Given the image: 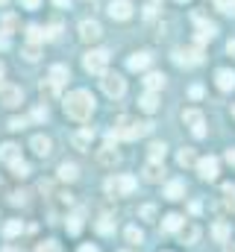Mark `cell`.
<instances>
[{
  "mask_svg": "<svg viewBox=\"0 0 235 252\" xmlns=\"http://www.w3.org/2000/svg\"><path fill=\"white\" fill-rule=\"evenodd\" d=\"M21 3H24V9H39L41 0H21Z\"/></svg>",
  "mask_w": 235,
  "mask_h": 252,
  "instance_id": "obj_47",
  "label": "cell"
},
{
  "mask_svg": "<svg viewBox=\"0 0 235 252\" xmlns=\"http://www.w3.org/2000/svg\"><path fill=\"white\" fill-rule=\"evenodd\" d=\"M194 24H197V41H200V44H203V41H212V38H215V32H218V27H215V24L203 21L200 15H194Z\"/></svg>",
  "mask_w": 235,
  "mask_h": 252,
  "instance_id": "obj_11",
  "label": "cell"
},
{
  "mask_svg": "<svg viewBox=\"0 0 235 252\" xmlns=\"http://www.w3.org/2000/svg\"><path fill=\"white\" fill-rule=\"evenodd\" d=\"M182 223H185V220H182L179 214H168V217L162 220V232H179Z\"/></svg>",
  "mask_w": 235,
  "mask_h": 252,
  "instance_id": "obj_28",
  "label": "cell"
},
{
  "mask_svg": "<svg viewBox=\"0 0 235 252\" xmlns=\"http://www.w3.org/2000/svg\"><path fill=\"white\" fill-rule=\"evenodd\" d=\"M24 126H27L24 118H12V121H9V129H24Z\"/></svg>",
  "mask_w": 235,
  "mask_h": 252,
  "instance_id": "obj_44",
  "label": "cell"
},
{
  "mask_svg": "<svg viewBox=\"0 0 235 252\" xmlns=\"http://www.w3.org/2000/svg\"><path fill=\"white\" fill-rule=\"evenodd\" d=\"M224 193H227V199L230 202H235V185L230 182V185H224Z\"/></svg>",
  "mask_w": 235,
  "mask_h": 252,
  "instance_id": "obj_45",
  "label": "cell"
},
{
  "mask_svg": "<svg viewBox=\"0 0 235 252\" xmlns=\"http://www.w3.org/2000/svg\"><path fill=\"white\" fill-rule=\"evenodd\" d=\"M106 64H109V53H106L103 47H97V50H88V53L82 56V67H85L88 73H97V76H103V73H106Z\"/></svg>",
  "mask_w": 235,
  "mask_h": 252,
  "instance_id": "obj_3",
  "label": "cell"
},
{
  "mask_svg": "<svg viewBox=\"0 0 235 252\" xmlns=\"http://www.w3.org/2000/svg\"><path fill=\"white\" fill-rule=\"evenodd\" d=\"M3 30H6V32L18 30V18H15V15H6V18H3Z\"/></svg>",
  "mask_w": 235,
  "mask_h": 252,
  "instance_id": "obj_39",
  "label": "cell"
},
{
  "mask_svg": "<svg viewBox=\"0 0 235 252\" xmlns=\"http://www.w3.org/2000/svg\"><path fill=\"white\" fill-rule=\"evenodd\" d=\"M3 73H6V67H3V62H0V82H3Z\"/></svg>",
  "mask_w": 235,
  "mask_h": 252,
  "instance_id": "obj_54",
  "label": "cell"
},
{
  "mask_svg": "<svg viewBox=\"0 0 235 252\" xmlns=\"http://www.w3.org/2000/svg\"><path fill=\"white\" fill-rule=\"evenodd\" d=\"M100 85H103V91H106L109 97H120V94L126 91V82L120 79V73H109V70L100 76Z\"/></svg>",
  "mask_w": 235,
  "mask_h": 252,
  "instance_id": "obj_6",
  "label": "cell"
},
{
  "mask_svg": "<svg viewBox=\"0 0 235 252\" xmlns=\"http://www.w3.org/2000/svg\"><path fill=\"white\" fill-rule=\"evenodd\" d=\"M150 62H153V56L141 50V53H132V56L126 59V67H129V70H147V67H150Z\"/></svg>",
  "mask_w": 235,
  "mask_h": 252,
  "instance_id": "obj_15",
  "label": "cell"
},
{
  "mask_svg": "<svg viewBox=\"0 0 235 252\" xmlns=\"http://www.w3.org/2000/svg\"><path fill=\"white\" fill-rule=\"evenodd\" d=\"M147 153H150V161H165V153H168V147H165L162 141H153V144L147 147Z\"/></svg>",
  "mask_w": 235,
  "mask_h": 252,
  "instance_id": "obj_27",
  "label": "cell"
},
{
  "mask_svg": "<svg viewBox=\"0 0 235 252\" xmlns=\"http://www.w3.org/2000/svg\"><path fill=\"white\" fill-rule=\"evenodd\" d=\"M227 161H230V164H235V150H227Z\"/></svg>",
  "mask_w": 235,
  "mask_h": 252,
  "instance_id": "obj_52",
  "label": "cell"
},
{
  "mask_svg": "<svg viewBox=\"0 0 235 252\" xmlns=\"http://www.w3.org/2000/svg\"><path fill=\"white\" fill-rule=\"evenodd\" d=\"M197 173H200V179H206V182L218 179V158H215V156L197 158Z\"/></svg>",
  "mask_w": 235,
  "mask_h": 252,
  "instance_id": "obj_9",
  "label": "cell"
},
{
  "mask_svg": "<svg viewBox=\"0 0 235 252\" xmlns=\"http://www.w3.org/2000/svg\"><path fill=\"white\" fill-rule=\"evenodd\" d=\"M3 3H6V0H0V6H3Z\"/></svg>",
  "mask_w": 235,
  "mask_h": 252,
  "instance_id": "obj_56",
  "label": "cell"
},
{
  "mask_svg": "<svg viewBox=\"0 0 235 252\" xmlns=\"http://www.w3.org/2000/svg\"><path fill=\"white\" fill-rule=\"evenodd\" d=\"M176 3H188V0H176Z\"/></svg>",
  "mask_w": 235,
  "mask_h": 252,
  "instance_id": "obj_55",
  "label": "cell"
},
{
  "mask_svg": "<svg viewBox=\"0 0 235 252\" xmlns=\"http://www.w3.org/2000/svg\"><path fill=\"white\" fill-rule=\"evenodd\" d=\"M39 91H41V97H47V100H56L62 88H59V85L53 82V79H44V82L39 85Z\"/></svg>",
  "mask_w": 235,
  "mask_h": 252,
  "instance_id": "obj_26",
  "label": "cell"
},
{
  "mask_svg": "<svg viewBox=\"0 0 235 252\" xmlns=\"http://www.w3.org/2000/svg\"><path fill=\"white\" fill-rule=\"evenodd\" d=\"M39 53H41V50H39V44H27V47H24V59H27V62H36V59H39Z\"/></svg>",
  "mask_w": 235,
  "mask_h": 252,
  "instance_id": "obj_36",
  "label": "cell"
},
{
  "mask_svg": "<svg viewBox=\"0 0 235 252\" xmlns=\"http://www.w3.org/2000/svg\"><path fill=\"white\" fill-rule=\"evenodd\" d=\"M9 167H12V176H18V179H27V176H30V164H27L24 158H18V161H12Z\"/></svg>",
  "mask_w": 235,
  "mask_h": 252,
  "instance_id": "obj_29",
  "label": "cell"
},
{
  "mask_svg": "<svg viewBox=\"0 0 235 252\" xmlns=\"http://www.w3.org/2000/svg\"><path fill=\"white\" fill-rule=\"evenodd\" d=\"M197 238H200V226L197 223H182L179 226V241L182 244H197Z\"/></svg>",
  "mask_w": 235,
  "mask_h": 252,
  "instance_id": "obj_16",
  "label": "cell"
},
{
  "mask_svg": "<svg viewBox=\"0 0 235 252\" xmlns=\"http://www.w3.org/2000/svg\"><path fill=\"white\" fill-rule=\"evenodd\" d=\"M21 158V150H18V144H12V141H6L3 147H0V161H6V164H12V161H18Z\"/></svg>",
  "mask_w": 235,
  "mask_h": 252,
  "instance_id": "obj_21",
  "label": "cell"
},
{
  "mask_svg": "<svg viewBox=\"0 0 235 252\" xmlns=\"http://www.w3.org/2000/svg\"><path fill=\"white\" fill-rule=\"evenodd\" d=\"M188 94H191L194 100H200V97H203V85H191V88H188Z\"/></svg>",
  "mask_w": 235,
  "mask_h": 252,
  "instance_id": "obj_42",
  "label": "cell"
},
{
  "mask_svg": "<svg viewBox=\"0 0 235 252\" xmlns=\"http://www.w3.org/2000/svg\"><path fill=\"white\" fill-rule=\"evenodd\" d=\"M132 190H135V179L126 176V173L106 179V193H109V196H126V193H132Z\"/></svg>",
  "mask_w": 235,
  "mask_h": 252,
  "instance_id": "obj_4",
  "label": "cell"
},
{
  "mask_svg": "<svg viewBox=\"0 0 235 252\" xmlns=\"http://www.w3.org/2000/svg\"><path fill=\"white\" fill-rule=\"evenodd\" d=\"M27 38H30V44H39V41L44 38V32H41V27H36V24H30V27H27Z\"/></svg>",
  "mask_w": 235,
  "mask_h": 252,
  "instance_id": "obj_32",
  "label": "cell"
},
{
  "mask_svg": "<svg viewBox=\"0 0 235 252\" xmlns=\"http://www.w3.org/2000/svg\"><path fill=\"white\" fill-rule=\"evenodd\" d=\"M47 79H53L59 88H62V85H65V82L71 79V73H68V67H65V64H53V67H50V76H47Z\"/></svg>",
  "mask_w": 235,
  "mask_h": 252,
  "instance_id": "obj_22",
  "label": "cell"
},
{
  "mask_svg": "<svg viewBox=\"0 0 235 252\" xmlns=\"http://www.w3.org/2000/svg\"><path fill=\"white\" fill-rule=\"evenodd\" d=\"M30 147H33V153H36V156L47 158V156H50V150H53V141H50L47 135H36V138L30 141Z\"/></svg>",
  "mask_w": 235,
  "mask_h": 252,
  "instance_id": "obj_13",
  "label": "cell"
},
{
  "mask_svg": "<svg viewBox=\"0 0 235 252\" xmlns=\"http://www.w3.org/2000/svg\"><path fill=\"white\" fill-rule=\"evenodd\" d=\"M59 30H62L59 24H53L50 30H44V41H53V38H59Z\"/></svg>",
  "mask_w": 235,
  "mask_h": 252,
  "instance_id": "obj_40",
  "label": "cell"
},
{
  "mask_svg": "<svg viewBox=\"0 0 235 252\" xmlns=\"http://www.w3.org/2000/svg\"><path fill=\"white\" fill-rule=\"evenodd\" d=\"M68 220H71V223H68V232H74V235H77V232L82 229V217H79V214H74V217H68Z\"/></svg>",
  "mask_w": 235,
  "mask_h": 252,
  "instance_id": "obj_38",
  "label": "cell"
},
{
  "mask_svg": "<svg viewBox=\"0 0 235 252\" xmlns=\"http://www.w3.org/2000/svg\"><path fill=\"white\" fill-rule=\"evenodd\" d=\"M176 161H179V167H191V164H197V156L185 147V150H179V156H176Z\"/></svg>",
  "mask_w": 235,
  "mask_h": 252,
  "instance_id": "obj_31",
  "label": "cell"
},
{
  "mask_svg": "<svg viewBox=\"0 0 235 252\" xmlns=\"http://www.w3.org/2000/svg\"><path fill=\"white\" fill-rule=\"evenodd\" d=\"M21 232H24L21 220H12V223H6V235H9V238H15V235H21Z\"/></svg>",
  "mask_w": 235,
  "mask_h": 252,
  "instance_id": "obj_37",
  "label": "cell"
},
{
  "mask_svg": "<svg viewBox=\"0 0 235 252\" xmlns=\"http://www.w3.org/2000/svg\"><path fill=\"white\" fill-rule=\"evenodd\" d=\"M53 3H56V6H68V3H71V0H53Z\"/></svg>",
  "mask_w": 235,
  "mask_h": 252,
  "instance_id": "obj_53",
  "label": "cell"
},
{
  "mask_svg": "<svg viewBox=\"0 0 235 252\" xmlns=\"http://www.w3.org/2000/svg\"><path fill=\"white\" fill-rule=\"evenodd\" d=\"M6 47H9V38H6V32H3V35H0V50H6Z\"/></svg>",
  "mask_w": 235,
  "mask_h": 252,
  "instance_id": "obj_50",
  "label": "cell"
},
{
  "mask_svg": "<svg viewBox=\"0 0 235 252\" xmlns=\"http://www.w3.org/2000/svg\"><path fill=\"white\" fill-rule=\"evenodd\" d=\"M97 232H100V235H112V232H115V220H112L109 214H100V220H97Z\"/></svg>",
  "mask_w": 235,
  "mask_h": 252,
  "instance_id": "obj_30",
  "label": "cell"
},
{
  "mask_svg": "<svg viewBox=\"0 0 235 252\" xmlns=\"http://www.w3.org/2000/svg\"><path fill=\"white\" fill-rule=\"evenodd\" d=\"M91 138H94V132H91V126H85V129H79V132L71 135V144H74L77 150H88V147H91Z\"/></svg>",
  "mask_w": 235,
  "mask_h": 252,
  "instance_id": "obj_14",
  "label": "cell"
},
{
  "mask_svg": "<svg viewBox=\"0 0 235 252\" xmlns=\"http://www.w3.org/2000/svg\"><path fill=\"white\" fill-rule=\"evenodd\" d=\"M138 106H141V109H144L147 115H153V112L159 109V100H156V91H147V94H144V97L138 100Z\"/></svg>",
  "mask_w": 235,
  "mask_h": 252,
  "instance_id": "obj_24",
  "label": "cell"
},
{
  "mask_svg": "<svg viewBox=\"0 0 235 252\" xmlns=\"http://www.w3.org/2000/svg\"><path fill=\"white\" fill-rule=\"evenodd\" d=\"M162 176H165V164H162V161H147L144 179H147V182H162Z\"/></svg>",
  "mask_w": 235,
  "mask_h": 252,
  "instance_id": "obj_18",
  "label": "cell"
},
{
  "mask_svg": "<svg viewBox=\"0 0 235 252\" xmlns=\"http://www.w3.org/2000/svg\"><path fill=\"white\" fill-rule=\"evenodd\" d=\"M215 6H218L224 15H235V0H215Z\"/></svg>",
  "mask_w": 235,
  "mask_h": 252,
  "instance_id": "obj_35",
  "label": "cell"
},
{
  "mask_svg": "<svg viewBox=\"0 0 235 252\" xmlns=\"http://www.w3.org/2000/svg\"><path fill=\"white\" fill-rule=\"evenodd\" d=\"M144 85H147V91H159V88H165V73H147L144 76Z\"/></svg>",
  "mask_w": 235,
  "mask_h": 252,
  "instance_id": "obj_23",
  "label": "cell"
},
{
  "mask_svg": "<svg viewBox=\"0 0 235 252\" xmlns=\"http://www.w3.org/2000/svg\"><path fill=\"white\" fill-rule=\"evenodd\" d=\"M97 161H100L103 167H112V164H118V150L112 147V141H109V144L97 153Z\"/></svg>",
  "mask_w": 235,
  "mask_h": 252,
  "instance_id": "obj_19",
  "label": "cell"
},
{
  "mask_svg": "<svg viewBox=\"0 0 235 252\" xmlns=\"http://www.w3.org/2000/svg\"><path fill=\"white\" fill-rule=\"evenodd\" d=\"M12 202H15V205H24V202H27V193H12Z\"/></svg>",
  "mask_w": 235,
  "mask_h": 252,
  "instance_id": "obj_46",
  "label": "cell"
},
{
  "mask_svg": "<svg viewBox=\"0 0 235 252\" xmlns=\"http://www.w3.org/2000/svg\"><path fill=\"white\" fill-rule=\"evenodd\" d=\"M77 176H79V167L74 161H62L59 164V179L62 182H77Z\"/></svg>",
  "mask_w": 235,
  "mask_h": 252,
  "instance_id": "obj_20",
  "label": "cell"
},
{
  "mask_svg": "<svg viewBox=\"0 0 235 252\" xmlns=\"http://www.w3.org/2000/svg\"><path fill=\"white\" fill-rule=\"evenodd\" d=\"M215 79H218V88L221 91H233L235 88V70H230V67H221L215 73Z\"/></svg>",
  "mask_w": 235,
  "mask_h": 252,
  "instance_id": "obj_17",
  "label": "cell"
},
{
  "mask_svg": "<svg viewBox=\"0 0 235 252\" xmlns=\"http://www.w3.org/2000/svg\"><path fill=\"white\" fill-rule=\"evenodd\" d=\"M212 235H215V241H221V244H224V241L230 238V226H227V223H215Z\"/></svg>",
  "mask_w": 235,
  "mask_h": 252,
  "instance_id": "obj_33",
  "label": "cell"
},
{
  "mask_svg": "<svg viewBox=\"0 0 235 252\" xmlns=\"http://www.w3.org/2000/svg\"><path fill=\"white\" fill-rule=\"evenodd\" d=\"M36 252H59V247H56V241H44Z\"/></svg>",
  "mask_w": 235,
  "mask_h": 252,
  "instance_id": "obj_41",
  "label": "cell"
},
{
  "mask_svg": "<svg viewBox=\"0 0 235 252\" xmlns=\"http://www.w3.org/2000/svg\"><path fill=\"white\" fill-rule=\"evenodd\" d=\"M123 235H126V241H129V244H141V241H144V232H141L138 226H129Z\"/></svg>",
  "mask_w": 235,
  "mask_h": 252,
  "instance_id": "obj_34",
  "label": "cell"
},
{
  "mask_svg": "<svg viewBox=\"0 0 235 252\" xmlns=\"http://www.w3.org/2000/svg\"><path fill=\"white\" fill-rule=\"evenodd\" d=\"M79 252H100V250H97L94 244H82V247H79Z\"/></svg>",
  "mask_w": 235,
  "mask_h": 252,
  "instance_id": "obj_49",
  "label": "cell"
},
{
  "mask_svg": "<svg viewBox=\"0 0 235 252\" xmlns=\"http://www.w3.org/2000/svg\"><path fill=\"white\" fill-rule=\"evenodd\" d=\"M174 62L176 64H200L203 62V53H200V47H179L174 53Z\"/></svg>",
  "mask_w": 235,
  "mask_h": 252,
  "instance_id": "obj_8",
  "label": "cell"
},
{
  "mask_svg": "<svg viewBox=\"0 0 235 252\" xmlns=\"http://www.w3.org/2000/svg\"><path fill=\"white\" fill-rule=\"evenodd\" d=\"M0 100H3V106H9V109H15V106H21V103H24V91H21L18 85H9V82H0Z\"/></svg>",
  "mask_w": 235,
  "mask_h": 252,
  "instance_id": "obj_7",
  "label": "cell"
},
{
  "mask_svg": "<svg viewBox=\"0 0 235 252\" xmlns=\"http://www.w3.org/2000/svg\"><path fill=\"white\" fill-rule=\"evenodd\" d=\"M33 121H47V109H41V106H39V109L33 112Z\"/></svg>",
  "mask_w": 235,
  "mask_h": 252,
  "instance_id": "obj_43",
  "label": "cell"
},
{
  "mask_svg": "<svg viewBox=\"0 0 235 252\" xmlns=\"http://www.w3.org/2000/svg\"><path fill=\"white\" fill-rule=\"evenodd\" d=\"M233 118H235V109H233Z\"/></svg>",
  "mask_w": 235,
  "mask_h": 252,
  "instance_id": "obj_57",
  "label": "cell"
},
{
  "mask_svg": "<svg viewBox=\"0 0 235 252\" xmlns=\"http://www.w3.org/2000/svg\"><path fill=\"white\" fill-rule=\"evenodd\" d=\"M150 129H153V124L132 121V118H120L115 124V129L109 132V141H135V138H144Z\"/></svg>",
  "mask_w": 235,
  "mask_h": 252,
  "instance_id": "obj_2",
  "label": "cell"
},
{
  "mask_svg": "<svg viewBox=\"0 0 235 252\" xmlns=\"http://www.w3.org/2000/svg\"><path fill=\"white\" fill-rule=\"evenodd\" d=\"M182 193H185V182H179V179L165 185V196L168 199H182Z\"/></svg>",
  "mask_w": 235,
  "mask_h": 252,
  "instance_id": "obj_25",
  "label": "cell"
},
{
  "mask_svg": "<svg viewBox=\"0 0 235 252\" xmlns=\"http://www.w3.org/2000/svg\"><path fill=\"white\" fill-rule=\"evenodd\" d=\"M109 15H112L115 21L132 18V0H112V3H109Z\"/></svg>",
  "mask_w": 235,
  "mask_h": 252,
  "instance_id": "obj_10",
  "label": "cell"
},
{
  "mask_svg": "<svg viewBox=\"0 0 235 252\" xmlns=\"http://www.w3.org/2000/svg\"><path fill=\"white\" fill-rule=\"evenodd\" d=\"M100 35H103V27L97 21H82L79 24V38L82 41H97Z\"/></svg>",
  "mask_w": 235,
  "mask_h": 252,
  "instance_id": "obj_12",
  "label": "cell"
},
{
  "mask_svg": "<svg viewBox=\"0 0 235 252\" xmlns=\"http://www.w3.org/2000/svg\"><path fill=\"white\" fill-rule=\"evenodd\" d=\"M62 106H65V115L74 118V121H79V124L94 115V97H91V91H71Z\"/></svg>",
  "mask_w": 235,
  "mask_h": 252,
  "instance_id": "obj_1",
  "label": "cell"
},
{
  "mask_svg": "<svg viewBox=\"0 0 235 252\" xmlns=\"http://www.w3.org/2000/svg\"><path fill=\"white\" fill-rule=\"evenodd\" d=\"M182 124L191 129L194 138H203V135H206V118H203V112H197V109H185V112H182Z\"/></svg>",
  "mask_w": 235,
  "mask_h": 252,
  "instance_id": "obj_5",
  "label": "cell"
},
{
  "mask_svg": "<svg viewBox=\"0 0 235 252\" xmlns=\"http://www.w3.org/2000/svg\"><path fill=\"white\" fill-rule=\"evenodd\" d=\"M141 214H144V217H153V214H156V208H153V205H144V208H141Z\"/></svg>",
  "mask_w": 235,
  "mask_h": 252,
  "instance_id": "obj_48",
  "label": "cell"
},
{
  "mask_svg": "<svg viewBox=\"0 0 235 252\" xmlns=\"http://www.w3.org/2000/svg\"><path fill=\"white\" fill-rule=\"evenodd\" d=\"M227 53H230V56H233V59H235V38H233V41H230V44H227Z\"/></svg>",
  "mask_w": 235,
  "mask_h": 252,
  "instance_id": "obj_51",
  "label": "cell"
}]
</instances>
